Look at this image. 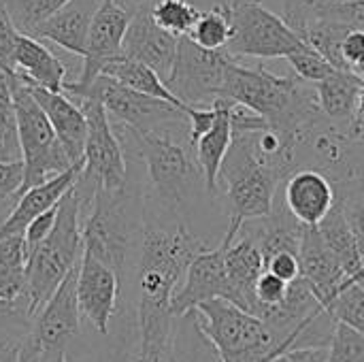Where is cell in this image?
Segmentation results:
<instances>
[{"instance_id":"cell-1","label":"cell","mask_w":364,"mask_h":362,"mask_svg":"<svg viewBox=\"0 0 364 362\" xmlns=\"http://www.w3.org/2000/svg\"><path fill=\"white\" fill-rule=\"evenodd\" d=\"M207 247L183 224L162 228L147 224L139 258V362H166L177 318L173 297L192 260Z\"/></svg>"},{"instance_id":"cell-2","label":"cell","mask_w":364,"mask_h":362,"mask_svg":"<svg viewBox=\"0 0 364 362\" xmlns=\"http://www.w3.org/2000/svg\"><path fill=\"white\" fill-rule=\"evenodd\" d=\"M222 100L241 105L262 117L282 137L301 143L309 132L331 124L320 111L316 85L296 75H275L260 66H245L237 58L226 68Z\"/></svg>"},{"instance_id":"cell-3","label":"cell","mask_w":364,"mask_h":362,"mask_svg":"<svg viewBox=\"0 0 364 362\" xmlns=\"http://www.w3.org/2000/svg\"><path fill=\"white\" fill-rule=\"evenodd\" d=\"M232 143L220 171V181L226 188L230 224L262 220L273 213L275 194L290 177L277 162L267 158L258 145V132L267 122L241 105H230Z\"/></svg>"},{"instance_id":"cell-4","label":"cell","mask_w":364,"mask_h":362,"mask_svg":"<svg viewBox=\"0 0 364 362\" xmlns=\"http://www.w3.org/2000/svg\"><path fill=\"white\" fill-rule=\"evenodd\" d=\"M85 252L81 203L75 186L58 203V215L49 237L30 254L26 273V305L34 316L47 305L66 275L81 262Z\"/></svg>"},{"instance_id":"cell-5","label":"cell","mask_w":364,"mask_h":362,"mask_svg":"<svg viewBox=\"0 0 364 362\" xmlns=\"http://www.w3.org/2000/svg\"><path fill=\"white\" fill-rule=\"evenodd\" d=\"M111 124L122 147L132 149L145 162L158 201L171 211L186 209L198 179H203V173L190 154L192 145H183L175 137V130L139 132L115 122Z\"/></svg>"},{"instance_id":"cell-6","label":"cell","mask_w":364,"mask_h":362,"mask_svg":"<svg viewBox=\"0 0 364 362\" xmlns=\"http://www.w3.org/2000/svg\"><path fill=\"white\" fill-rule=\"evenodd\" d=\"M194 312L222 362H273L288 352L273 329L230 301H209Z\"/></svg>"},{"instance_id":"cell-7","label":"cell","mask_w":364,"mask_h":362,"mask_svg":"<svg viewBox=\"0 0 364 362\" xmlns=\"http://www.w3.org/2000/svg\"><path fill=\"white\" fill-rule=\"evenodd\" d=\"M139 194L130 183L117 192L98 188L90 207V215L83 222L85 252L113 269L119 282L139 233Z\"/></svg>"},{"instance_id":"cell-8","label":"cell","mask_w":364,"mask_h":362,"mask_svg":"<svg viewBox=\"0 0 364 362\" xmlns=\"http://www.w3.org/2000/svg\"><path fill=\"white\" fill-rule=\"evenodd\" d=\"M11 90H13L17 137H19V149L23 162L21 194H26L28 190H34L47 183L49 179L66 173L75 164H70L45 111L32 96L30 83L15 70L11 73Z\"/></svg>"},{"instance_id":"cell-9","label":"cell","mask_w":364,"mask_h":362,"mask_svg":"<svg viewBox=\"0 0 364 362\" xmlns=\"http://www.w3.org/2000/svg\"><path fill=\"white\" fill-rule=\"evenodd\" d=\"M224 9L230 19L232 38L226 53L232 58H288L305 41L286 23V19L267 9L262 0H228Z\"/></svg>"},{"instance_id":"cell-10","label":"cell","mask_w":364,"mask_h":362,"mask_svg":"<svg viewBox=\"0 0 364 362\" xmlns=\"http://www.w3.org/2000/svg\"><path fill=\"white\" fill-rule=\"evenodd\" d=\"M64 94V92H62ZM70 100L96 98L107 109L111 122L128 126L139 132H158V130H175L190 128L188 109L175 107L166 100L151 98L139 92H132L107 77H98L90 87L79 92H66Z\"/></svg>"},{"instance_id":"cell-11","label":"cell","mask_w":364,"mask_h":362,"mask_svg":"<svg viewBox=\"0 0 364 362\" xmlns=\"http://www.w3.org/2000/svg\"><path fill=\"white\" fill-rule=\"evenodd\" d=\"M232 55L224 51H207L188 36L179 38L175 68L166 81L168 90L186 105L211 109L224 94L226 68Z\"/></svg>"},{"instance_id":"cell-12","label":"cell","mask_w":364,"mask_h":362,"mask_svg":"<svg viewBox=\"0 0 364 362\" xmlns=\"http://www.w3.org/2000/svg\"><path fill=\"white\" fill-rule=\"evenodd\" d=\"M75 102L81 107L87 119L83 175L107 192H117L126 188L128 183L126 154L113 130L107 109L96 98H81Z\"/></svg>"},{"instance_id":"cell-13","label":"cell","mask_w":364,"mask_h":362,"mask_svg":"<svg viewBox=\"0 0 364 362\" xmlns=\"http://www.w3.org/2000/svg\"><path fill=\"white\" fill-rule=\"evenodd\" d=\"M130 19L132 15L117 0H102L90 28L81 75L75 81H66L62 90L64 94L90 87L102 75L105 66L122 55L124 36L130 26Z\"/></svg>"},{"instance_id":"cell-14","label":"cell","mask_w":364,"mask_h":362,"mask_svg":"<svg viewBox=\"0 0 364 362\" xmlns=\"http://www.w3.org/2000/svg\"><path fill=\"white\" fill-rule=\"evenodd\" d=\"M224 254H226V243L220 241L215 250H205L192 260L181 286L177 288L173 297L175 318H181L194 312L196 307H200L203 303L218 301V299H224L237 305V297L226 273Z\"/></svg>"},{"instance_id":"cell-15","label":"cell","mask_w":364,"mask_h":362,"mask_svg":"<svg viewBox=\"0 0 364 362\" xmlns=\"http://www.w3.org/2000/svg\"><path fill=\"white\" fill-rule=\"evenodd\" d=\"M77 277H79V265L66 275V280L58 286V290L47 301V305L32 320L28 339L43 354L64 348L66 341L79 333L81 312L77 301Z\"/></svg>"},{"instance_id":"cell-16","label":"cell","mask_w":364,"mask_h":362,"mask_svg":"<svg viewBox=\"0 0 364 362\" xmlns=\"http://www.w3.org/2000/svg\"><path fill=\"white\" fill-rule=\"evenodd\" d=\"M122 282L113 269L83 252L77 277L79 312L85 316L100 335H109V322L117 312Z\"/></svg>"},{"instance_id":"cell-17","label":"cell","mask_w":364,"mask_h":362,"mask_svg":"<svg viewBox=\"0 0 364 362\" xmlns=\"http://www.w3.org/2000/svg\"><path fill=\"white\" fill-rule=\"evenodd\" d=\"M177 49L179 38L158 28L149 11H139L132 15L122 47V53L126 58L149 66L166 83L175 68Z\"/></svg>"},{"instance_id":"cell-18","label":"cell","mask_w":364,"mask_h":362,"mask_svg":"<svg viewBox=\"0 0 364 362\" xmlns=\"http://www.w3.org/2000/svg\"><path fill=\"white\" fill-rule=\"evenodd\" d=\"M226 243V273L232 284L237 307L256 316V284L267 271L260 245L239 226H230L222 239Z\"/></svg>"},{"instance_id":"cell-19","label":"cell","mask_w":364,"mask_h":362,"mask_svg":"<svg viewBox=\"0 0 364 362\" xmlns=\"http://www.w3.org/2000/svg\"><path fill=\"white\" fill-rule=\"evenodd\" d=\"M284 205L305 228H318L337 205L335 183L316 169H299L284 183Z\"/></svg>"},{"instance_id":"cell-20","label":"cell","mask_w":364,"mask_h":362,"mask_svg":"<svg viewBox=\"0 0 364 362\" xmlns=\"http://www.w3.org/2000/svg\"><path fill=\"white\" fill-rule=\"evenodd\" d=\"M299 260H301V277L309 284V288L324 305V309L331 312V305L335 303L337 294L348 282V275L341 262L331 252V247L324 243L318 228L303 230Z\"/></svg>"},{"instance_id":"cell-21","label":"cell","mask_w":364,"mask_h":362,"mask_svg":"<svg viewBox=\"0 0 364 362\" xmlns=\"http://www.w3.org/2000/svg\"><path fill=\"white\" fill-rule=\"evenodd\" d=\"M32 96L45 111L58 141L62 143L70 164L85 162V141H87V119L81 107L62 92H49L30 85Z\"/></svg>"},{"instance_id":"cell-22","label":"cell","mask_w":364,"mask_h":362,"mask_svg":"<svg viewBox=\"0 0 364 362\" xmlns=\"http://www.w3.org/2000/svg\"><path fill=\"white\" fill-rule=\"evenodd\" d=\"M85 162L83 164H75L70 166L66 173L49 179L47 183L34 188V190H28L26 194H21L19 203L15 205V209L9 213V218L0 224V241L9 239V237H19V235H26V228L41 215L45 213L47 209L55 207L62 196L75 186L77 177L81 175Z\"/></svg>"},{"instance_id":"cell-23","label":"cell","mask_w":364,"mask_h":362,"mask_svg":"<svg viewBox=\"0 0 364 362\" xmlns=\"http://www.w3.org/2000/svg\"><path fill=\"white\" fill-rule=\"evenodd\" d=\"M100 4H102V0H70L43 28H38L34 38H38L43 43L49 41L62 49L83 58L90 28H92V21H94Z\"/></svg>"},{"instance_id":"cell-24","label":"cell","mask_w":364,"mask_h":362,"mask_svg":"<svg viewBox=\"0 0 364 362\" xmlns=\"http://www.w3.org/2000/svg\"><path fill=\"white\" fill-rule=\"evenodd\" d=\"M15 73L30 85L49 92H62L66 81H70L64 62L43 41L26 34H19L15 45Z\"/></svg>"},{"instance_id":"cell-25","label":"cell","mask_w":364,"mask_h":362,"mask_svg":"<svg viewBox=\"0 0 364 362\" xmlns=\"http://www.w3.org/2000/svg\"><path fill=\"white\" fill-rule=\"evenodd\" d=\"M218 109V119L213 128L198 139L194 145V156L196 164L203 173V183L209 194L218 192V181H220V171L226 160V154L232 143V119H230V102L228 100H218L213 105Z\"/></svg>"},{"instance_id":"cell-26","label":"cell","mask_w":364,"mask_h":362,"mask_svg":"<svg viewBox=\"0 0 364 362\" xmlns=\"http://www.w3.org/2000/svg\"><path fill=\"white\" fill-rule=\"evenodd\" d=\"M363 90L364 83L360 77L350 70H335L331 77L316 83L318 105L326 122L348 132Z\"/></svg>"},{"instance_id":"cell-27","label":"cell","mask_w":364,"mask_h":362,"mask_svg":"<svg viewBox=\"0 0 364 362\" xmlns=\"http://www.w3.org/2000/svg\"><path fill=\"white\" fill-rule=\"evenodd\" d=\"M260 224L250 226L247 222L241 226V230H245L247 235H252L256 239V243L262 250L264 256V265L271 256L282 254V252H290L296 254L301 252V239H303V230L305 226H301L290 211L286 209V205L282 209L273 207V213L269 218L258 220Z\"/></svg>"},{"instance_id":"cell-28","label":"cell","mask_w":364,"mask_h":362,"mask_svg":"<svg viewBox=\"0 0 364 362\" xmlns=\"http://www.w3.org/2000/svg\"><path fill=\"white\" fill-rule=\"evenodd\" d=\"M318 233L322 235L324 243L331 247L335 258L341 262V267L348 275V282L356 280L363 271L364 256L358 247L356 235L352 230V224L348 220V213H346L341 198H337V205L322 220V224L318 226Z\"/></svg>"},{"instance_id":"cell-29","label":"cell","mask_w":364,"mask_h":362,"mask_svg":"<svg viewBox=\"0 0 364 362\" xmlns=\"http://www.w3.org/2000/svg\"><path fill=\"white\" fill-rule=\"evenodd\" d=\"M100 77H107V79L132 90V92L166 100V102H171L175 107H181V109H190L168 90V85L160 79L158 73H154L149 66H145V64H141L136 60L126 58L124 53L119 58H115L113 62H109Z\"/></svg>"},{"instance_id":"cell-30","label":"cell","mask_w":364,"mask_h":362,"mask_svg":"<svg viewBox=\"0 0 364 362\" xmlns=\"http://www.w3.org/2000/svg\"><path fill=\"white\" fill-rule=\"evenodd\" d=\"M166 362H222L215 346L203 333L196 312L177 318Z\"/></svg>"},{"instance_id":"cell-31","label":"cell","mask_w":364,"mask_h":362,"mask_svg":"<svg viewBox=\"0 0 364 362\" xmlns=\"http://www.w3.org/2000/svg\"><path fill=\"white\" fill-rule=\"evenodd\" d=\"M28 247L23 235L0 241V301L26 299Z\"/></svg>"},{"instance_id":"cell-32","label":"cell","mask_w":364,"mask_h":362,"mask_svg":"<svg viewBox=\"0 0 364 362\" xmlns=\"http://www.w3.org/2000/svg\"><path fill=\"white\" fill-rule=\"evenodd\" d=\"M70 0H4L6 13L19 34L34 36Z\"/></svg>"},{"instance_id":"cell-33","label":"cell","mask_w":364,"mask_h":362,"mask_svg":"<svg viewBox=\"0 0 364 362\" xmlns=\"http://www.w3.org/2000/svg\"><path fill=\"white\" fill-rule=\"evenodd\" d=\"M192 43H196L200 49L207 51H224L232 38V28H230V19L228 13L224 9V4L200 13L196 26L192 28L190 36Z\"/></svg>"},{"instance_id":"cell-34","label":"cell","mask_w":364,"mask_h":362,"mask_svg":"<svg viewBox=\"0 0 364 362\" xmlns=\"http://www.w3.org/2000/svg\"><path fill=\"white\" fill-rule=\"evenodd\" d=\"M149 13L158 28L177 38L190 36L200 17V11L190 0H158Z\"/></svg>"},{"instance_id":"cell-35","label":"cell","mask_w":364,"mask_h":362,"mask_svg":"<svg viewBox=\"0 0 364 362\" xmlns=\"http://www.w3.org/2000/svg\"><path fill=\"white\" fill-rule=\"evenodd\" d=\"M328 314L364 335V280L346 282Z\"/></svg>"},{"instance_id":"cell-36","label":"cell","mask_w":364,"mask_h":362,"mask_svg":"<svg viewBox=\"0 0 364 362\" xmlns=\"http://www.w3.org/2000/svg\"><path fill=\"white\" fill-rule=\"evenodd\" d=\"M286 60H288L290 66L294 68V75L301 77L303 81L311 83V85L324 81V79L331 77L335 70H339V68H335L322 53H318V51H316L311 45H307V43H303V45H301L292 55H288Z\"/></svg>"},{"instance_id":"cell-37","label":"cell","mask_w":364,"mask_h":362,"mask_svg":"<svg viewBox=\"0 0 364 362\" xmlns=\"http://www.w3.org/2000/svg\"><path fill=\"white\" fill-rule=\"evenodd\" d=\"M335 188H337V196L341 198L364 194V137H358V139L350 137L343 177Z\"/></svg>"},{"instance_id":"cell-38","label":"cell","mask_w":364,"mask_h":362,"mask_svg":"<svg viewBox=\"0 0 364 362\" xmlns=\"http://www.w3.org/2000/svg\"><path fill=\"white\" fill-rule=\"evenodd\" d=\"M331 362H364V335L356 329L337 322L331 344H328Z\"/></svg>"},{"instance_id":"cell-39","label":"cell","mask_w":364,"mask_h":362,"mask_svg":"<svg viewBox=\"0 0 364 362\" xmlns=\"http://www.w3.org/2000/svg\"><path fill=\"white\" fill-rule=\"evenodd\" d=\"M32 329V316L28 307H19L17 301H0V344L17 346Z\"/></svg>"},{"instance_id":"cell-40","label":"cell","mask_w":364,"mask_h":362,"mask_svg":"<svg viewBox=\"0 0 364 362\" xmlns=\"http://www.w3.org/2000/svg\"><path fill=\"white\" fill-rule=\"evenodd\" d=\"M288 286L290 284H286L279 277H275L269 271H264L262 277L256 284V316L260 318L264 312L279 307L286 301Z\"/></svg>"},{"instance_id":"cell-41","label":"cell","mask_w":364,"mask_h":362,"mask_svg":"<svg viewBox=\"0 0 364 362\" xmlns=\"http://www.w3.org/2000/svg\"><path fill=\"white\" fill-rule=\"evenodd\" d=\"M19 32L15 30L4 0H0V64L6 70H15V45H17Z\"/></svg>"},{"instance_id":"cell-42","label":"cell","mask_w":364,"mask_h":362,"mask_svg":"<svg viewBox=\"0 0 364 362\" xmlns=\"http://www.w3.org/2000/svg\"><path fill=\"white\" fill-rule=\"evenodd\" d=\"M55 215H58V205L51 207V209H47L45 213H41V215L26 228L23 239H26V247H28V258H30V254L49 237V233L53 230Z\"/></svg>"},{"instance_id":"cell-43","label":"cell","mask_w":364,"mask_h":362,"mask_svg":"<svg viewBox=\"0 0 364 362\" xmlns=\"http://www.w3.org/2000/svg\"><path fill=\"white\" fill-rule=\"evenodd\" d=\"M267 271L286 284H294L301 277V260L296 254L282 252V254H275L267 260Z\"/></svg>"},{"instance_id":"cell-44","label":"cell","mask_w":364,"mask_h":362,"mask_svg":"<svg viewBox=\"0 0 364 362\" xmlns=\"http://www.w3.org/2000/svg\"><path fill=\"white\" fill-rule=\"evenodd\" d=\"M218 119V109H196L190 107L188 109V124H190V145L194 149V145L198 143V139H203L215 124Z\"/></svg>"},{"instance_id":"cell-45","label":"cell","mask_w":364,"mask_h":362,"mask_svg":"<svg viewBox=\"0 0 364 362\" xmlns=\"http://www.w3.org/2000/svg\"><path fill=\"white\" fill-rule=\"evenodd\" d=\"M326 6L348 28L364 32V0H343V2H333Z\"/></svg>"},{"instance_id":"cell-46","label":"cell","mask_w":364,"mask_h":362,"mask_svg":"<svg viewBox=\"0 0 364 362\" xmlns=\"http://www.w3.org/2000/svg\"><path fill=\"white\" fill-rule=\"evenodd\" d=\"M341 55L346 62V68L356 73L364 68V32L363 30H352L341 45Z\"/></svg>"},{"instance_id":"cell-47","label":"cell","mask_w":364,"mask_h":362,"mask_svg":"<svg viewBox=\"0 0 364 362\" xmlns=\"http://www.w3.org/2000/svg\"><path fill=\"white\" fill-rule=\"evenodd\" d=\"M341 198V196H337ZM343 201V207H346V213H348V220L352 224V230L356 235V241H358V247L364 256V194H354V196H346L341 198Z\"/></svg>"},{"instance_id":"cell-48","label":"cell","mask_w":364,"mask_h":362,"mask_svg":"<svg viewBox=\"0 0 364 362\" xmlns=\"http://www.w3.org/2000/svg\"><path fill=\"white\" fill-rule=\"evenodd\" d=\"M273 362H331L328 348H301L286 352L284 356L275 358Z\"/></svg>"},{"instance_id":"cell-49","label":"cell","mask_w":364,"mask_h":362,"mask_svg":"<svg viewBox=\"0 0 364 362\" xmlns=\"http://www.w3.org/2000/svg\"><path fill=\"white\" fill-rule=\"evenodd\" d=\"M348 134L352 139H358V137H364V90L358 96V102H356V111H354V119L350 124V130Z\"/></svg>"},{"instance_id":"cell-50","label":"cell","mask_w":364,"mask_h":362,"mask_svg":"<svg viewBox=\"0 0 364 362\" xmlns=\"http://www.w3.org/2000/svg\"><path fill=\"white\" fill-rule=\"evenodd\" d=\"M38 362H66V352L64 348L60 350H51V352H45V356Z\"/></svg>"},{"instance_id":"cell-51","label":"cell","mask_w":364,"mask_h":362,"mask_svg":"<svg viewBox=\"0 0 364 362\" xmlns=\"http://www.w3.org/2000/svg\"><path fill=\"white\" fill-rule=\"evenodd\" d=\"M15 358V346L0 344V362H13Z\"/></svg>"},{"instance_id":"cell-52","label":"cell","mask_w":364,"mask_h":362,"mask_svg":"<svg viewBox=\"0 0 364 362\" xmlns=\"http://www.w3.org/2000/svg\"><path fill=\"white\" fill-rule=\"evenodd\" d=\"M296 2H303V4H311V6H316V4H333V2H343V0H296Z\"/></svg>"},{"instance_id":"cell-53","label":"cell","mask_w":364,"mask_h":362,"mask_svg":"<svg viewBox=\"0 0 364 362\" xmlns=\"http://www.w3.org/2000/svg\"><path fill=\"white\" fill-rule=\"evenodd\" d=\"M354 75H358V77H360V81H363V83H364V68H360V70H356Z\"/></svg>"},{"instance_id":"cell-54","label":"cell","mask_w":364,"mask_h":362,"mask_svg":"<svg viewBox=\"0 0 364 362\" xmlns=\"http://www.w3.org/2000/svg\"><path fill=\"white\" fill-rule=\"evenodd\" d=\"M107 362H124V358H111V361Z\"/></svg>"}]
</instances>
